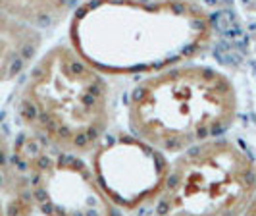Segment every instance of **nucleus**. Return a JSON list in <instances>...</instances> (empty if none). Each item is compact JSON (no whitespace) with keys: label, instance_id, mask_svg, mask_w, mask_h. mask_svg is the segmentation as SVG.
I'll return each instance as SVG.
<instances>
[{"label":"nucleus","instance_id":"obj_8","mask_svg":"<svg viewBox=\"0 0 256 216\" xmlns=\"http://www.w3.org/2000/svg\"><path fill=\"white\" fill-rule=\"evenodd\" d=\"M42 33L0 10V85L22 77L37 60Z\"/></svg>","mask_w":256,"mask_h":216},{"label":"nucleus","instance_id":"obj_11","mask_svg":"<svg viewBox=\"0 0 256 216\" xmlns=\"http://www.w3.org/2000/svg\"><path fill=\"white\" fill-rule=\"evenodd\" d=\"M244 214H256V193H254V197L250 199V203H248V206H246Z\"/></svg>","mask_w":256,"mask_h":216},{"label":"nucleus","instance_id":"obj_10","mask_svg":"<svg viewBox=\"0 0 256 216\" xmlns=\"http://www.w3.org/2000/svg\"><path fill=\"white\" fill-rule=\"evenodd\" d=\"M76 6V0H0V10L37 29L62 24Z\"/></svg>","mask_w":256,"mask_h":216},{"label":"nucleus","instance_id":"obj_5","mask_svg":"<svg viewBox=\"0 0 256 216\" xmlns=\"http://www.w3.org/2000/svg\"><path fill=\"white\" fill-rule=\"evenodd\" d=\"M14 147L29 179L37 212L114 214L118 210L79 156L56 151L26 131L14 139Z\"/></svg>","mask_w":256,"mask_h":216},{"label":"nucleus","instance_id":"obj_7","mask_svg":"<svg viewBox=\"0 0 256 216\" xmlns=\"http://www.w3.org/2000/svg\"><path fill=\"white\" fill-rule=\"evenodd\" d=\"M220 43L226 47L239 95L241 110L256 129V0H222Z\"/></svg>","mask_w":256,"mask_h":216},{"label":"nucleus","instance_id":"obj_4","mask_svg":"<svg viewBox=\"0 0 256 216\" xmlns=\"http://www.w3.org/2000/svg\"><path fill=\"white\" fill-rule=\"evenodd\" d=\"M256 193V158L239 141L214 137L170 164L158 214H241Z\"/></svg>","mask_w":256,"mask_h":216},{"label":"nucleus","instance_id":"obj_9","mask_svg":"<svg viewBox=\"0 0 256 216\" xmlns=\"http://www.w3.org/2000/svg\"><path fill=\"white\" fill-rule=\"evenodd\" d=\"M29 179L14 139L0 129V214H35Z\"/></svg>","mask_w":256,"mask_h":216},{"label":"nucleus","instance_id":"obj_3","mask_svg":"<svg viewBox=\"0 0 256 216\" xmlns=\"http://www.w3.org/2000/svg\"><path fill=\"white\" fill-rule=\"evenodd\" d=\"M22 131L56 151L90 154L112 124V93L102 72L72 45L37 56L14 102Z\"/></svg>","mask_w":256,"mask_h":216},{"label":"nucleus","instance_id":"obj_6","mask_svg":"<svg viewBox=\"0 0 256 216\" xmlns=\"http://www.w3.org/2000/svg\"><path fill=\"white\" fill-rule=\"evenodd\" d=\"M90 154V170L118 210H135L158 199L170 168L158 149L129 133L106 137Z\"/></svg>","mask_w":256,"mask_h":216},{"label":"nucleus","instance_id":"obj_1","mask_svg":"<svg viewBox=\"0 0 256 216\" xmlns=\"http://www.w3.org/2000/svg\"><path fill=\"white\" fill-rule=\"evenodd\" d=\"M220 12L206 0H81L70 45L104 76H148L208 52Z\"/></svg>","mask_w":256,"mask_h":216},{"label":"nucleus","instance_id":"obj_2","mask_svg":"<svg viewBox=\"0 0 256 216\" xmlns=\"http://www.w3.org/2000/svg\"><path fill=\"white\" fill-rule=\"evenodd\" d=\"M241 114L233 76L183 62L142 76L128 95L129 133L164 154H180L228 133Z\"/></svg>","mask_w":256,"mask_h":216}]
</instances>
